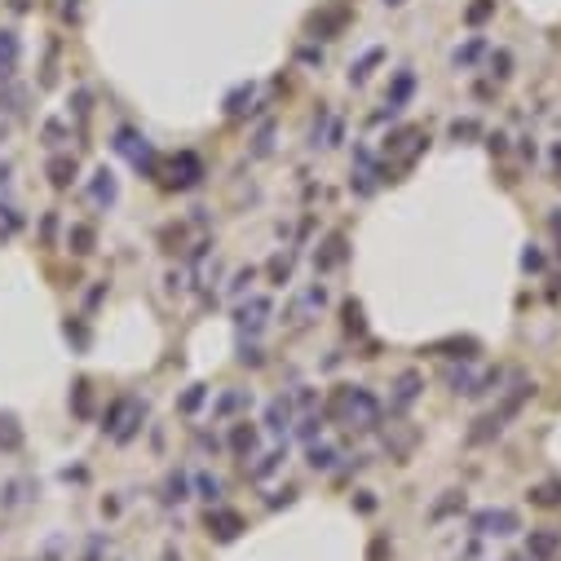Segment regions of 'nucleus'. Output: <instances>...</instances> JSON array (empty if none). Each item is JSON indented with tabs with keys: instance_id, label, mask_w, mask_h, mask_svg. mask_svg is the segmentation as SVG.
Masks as SVG:
<instances>
[{
	"instance_id": "1",
	"label": "nucleus",
	"mask_w": 561,
	"mask_h": 561,
	"mask_svg": "<svg viewBox=\"0 0 561 561\" xmlns=\"http://www.w3.org/2000/svg\"><path fill=\"white\" fill-rule=\"evenodd\" d=\"M336 411H345L358 429H372L376 424V398L367 389H340L336 393V402H331Z\"/></svg>"
},
{
	"instance_id": "2",
	"label": "nucleus",
	"mask_w": 561,
	"mask_h": 561,
	"mask_svg": "<svg viewBox=\"0 0 561 561\" xmlns=\"http://www.w3.org/2000/svg\"><path fill=\"white\" fill-rule=\"evenodd\" d=\"M239 530H243V517H239V512H230V508L208 512V535H217L221 544H225V540H234Z\"/></svg>"
},
{
	"instance_id": "3",
	"label": "nucleus",
	"mask_w": 561,
	"mask_h": 561,
	"mask_svg": "<svg viewBox=\"0 0 561 561\" xmlns=\"http://www.w3.org/2000/svg\"><path fill=\"white\" fill-rule=\"evenodd\" d=\"M173 173H182V177H173V186H195V182H199V173H204V169H199V159H195L190 150H182V155L173 159Z\"/></svg>"
},
{
	"instance_id": "4",
	"label": "nucleus",
	"mask_w": 561,
	"mask_h": 561,
	"mask_svg": "<svg viewBox=\"0 0 561 561\" xmlns=\"http://www.w3.org/2000/svg\"><path fill=\"white\" fill-rule=\"evenodd\" d=\"M512 526H517V517H512V512H482V517H477V530H486V535H508Z\"/></svg>"
},
{
	"instance_id": "5",
	"label": "nucleus",
	"mask_w": 561,
	"mask_h": 561,
	"mask_svg": "<svg viewBox=\"0 0 561 561\" xmlns=\"http://www.w3.org/2000/svg\"><path fill=\"white\" fill-rule=\"evenodd\" d=\"M340 261H345V239H340V234H331L327 243H323V252L314 257V266H318V270H336Z\"/></svg>"
},
{
	"instance_id": "6",
	"label": "nucleus",
	"mask_w": 561,
	"mask_h": 561,
	"mask_svg": "<svg viewBox=\"0 0 561 561\" xmlns=\"http://www.w3.org/2000/svg\"><path fill=\"white\" fill-rule=\"evenodd\" d=\"M420 385H424V380L415 376V372H402V376H398V385H393V402H398V407H407V402H415V393H420Z\"/></svg>"
},
{
	"instance_id": "7",
	"label": "nucleus",
	"mask_w": 561,
	"mask_h": 561,
	"mask_svg": "<svg viewBox=\"0 0 561 561\" xmlns=\"http://www.w3.org/2000/svg\"><path fill=\"white\" fill-rule=\"evenodd\" d=\"M288 420H292L288 402H274V407L266 411V429H270V433H283V429H288Z\"/></svg>"
},
{
	"instance_id": "8",
	"label": "nucleus",
	"mask_w": 561,
	"mask_h": 561,
	"mask_svg": "<svg viewBox=\"0 0 561 561\" xmlns=\"http://www.w3.org/2000/svg\"><path fill=\"white\" fill-rule=\"evenodd\" d=\"M18 442H22V433H18L14 415H0V447H5V451H18Z\"/></svg>"
},
{
	"instance_id": "9",
	"label": "nucleus",
	"mask_w": 561,
	"mask_h": 561,
	"mask_svg": "<svg viewBox=\"0 0 561 561\" xmlns=\"http://www.w3.org/2000/svg\"><path fill=\"white\" fill-rule=\"evenodd\" d=\"M230 447L239 451V456H248V451L257 447V429H252V424H239V429H234V438H230Z\"/></svg>"
},
{
	"instance_id": "10",
	"label": "nucleus",
	"mask_w": 561,
	"mask_h": 561,
	"mask_svg": "<svg viewBox=\"0 0 561 561\" xmlns=\"http://www.w3.org/2000/svg\"><path fill=\"white\" fill-rule=\"evenodd\" d=\"M186 491H190V486H186V477H182V473H173L169 482H164V504H182V499H186Z\"/></svg>"
},
{
	"instance_id": "11",
	"label": "nucleus",
	"mask_w": 561,
	"mask_h": 561,
	"mask_svg": "<svg viewBox=\"0 0 561 561\" xmlns=\"http://www.w3.org/2000/svg\"><path fill=\"white\" fill-rule=\"evenodd\" d=\"M71 252H80V257H85L89 252V248H93V230H89V225H71Z\"/></svg>"
},
{
	"instance_id": "12",
	"label": "nucleus",
	"mask_w": 561,
	"mask_h": 561,
	"mask_svg": "<svg viewBox=\"0 0 561 561\" xmlns=\"http://www.w3.org/2000/svg\"><path fill=\"white\" fill-rule=\"evenodd\" d=\"M49 177H53V186H71V177H76V159H53L49 164Z\"/></svg>"
},
{
	"instance_id": "13",
	"label": "nucleus",
	"mask_w": 561,
	"mask_h": 561,
	"mask_svg": "<svg viewBox=\"0 0 561 561\" xmlns=\"http://www.w3.org/2000/svg\"><path fill=\"white\" fill-rule=\"evenodd\" d=\"M93 195L102 199V204H115V182H111V173L98 169V182H93Z\"/></svg>"
},
{
	"instance_id": "14",
	"label": "nucleus",
	"mask_w": 561,
	"mask_h": 561,
	"mask_svg": "<svg viewBox=\"0 0 561 561\" xmlns=\"http://www.w3.org/2000/svg\"><path fill=\"white\" fill-rule=\"evenodd\" d=\"M331 464H336V451L331 447H309V469H331Z\"/></svg>"
},
{
	"instance_id": "15",
	"label": "nucleus",
	"mask_w": 561,
	"mask_h": 561,
	"mask_svg": "<svg viewBox=\"0 0 561 561\" xmlns=\"http://www.w3.org/2000/svg\"><path fill=\"white\" fill-rule=\"evenodd\" d=\"M491 76H499V80H508V76H512V58H508L504 49L491 58Z\"/></svg>"
},
{
	"instance_id": "16",
	"label": "nucleus",
	"mask_w": 561,
	"mask_h": 561,
	"mask_svg": "<svg viewBox=\"0 0 561 561\" xmlns=\"http://www.w3.org/2000/svg\"><path fill=\"white\" fill-rule=\"evenodd\" d=\"M553 548H557V535H535V540H530V553L535 557H548Z\"/></svg>"
},
{
	"instance_id": "17",
	"label": "nucleus",
	"mask_w": 561,
	"mask_h": 561,
	"mask_svg": "<svg viewBox=\"0 0 561 561\" xmlns=\"http://www.w3.org/2000/svg\"><path fill=\"white\" fill-rule=\"evenodd\" d=\"M199 491H204V499H221V482L208 473H199Z\"/></svg>"
},
{
	"instance_id": "18",
	"label": "nucleus",
	"mask_w": 561,
	"mask_h": 561,
	"mask_svg": "<svg viewBox=\"0 0 561 561\" xmlns=\"http://www.w3.org/2000/svg\"><path fill=\"white\" fill-rule=\"evenodd\" d=\"M491 9H495V0H477V5L469 9V22H482L486 14H491Z\"/></svg>"
},
{
	"instance_id": "19",
	"label": "nucleus",
	"mask_w": 561,
	"mask_h": 561,
	"mask_svg": "<svg viewBox=\"0 0 561 561\" xmlns=\"http://www.w3.org/2000/svg\"><path fill=\"white\" fill-rule=\"evenodd\" d=\"M473 133H477V124H473V119H464V124L456 119V124H451V137H473Z\"/></svg>"
},
{
	"instance_id": "20",
	"label": "nucleus",
	"mask_w": 561,
	"mask_h": 561,
	"mask_svg": "<svg viewBox=\"0 0 561 561\" xmlns=\"http://www.w3.org/2000/svg\"><path fill=\"white\" fill-rule=\"evenodd\" d=\"M199 402H204V389H199V385H195V389H190V393H186V398H182V411H195V407H199Z\"/></svg>"
},
{
	"instance_id": "21",
	"label": "nucleus",
	"mask_w": 561,
	"mask_h": 561,
	"mask_svg": "<svg viewBox=\"0 0 561 561\" xmlns=\"http://www.w3.org/2000/svg\"><path fill=\"white\" fill-rule=\"evenodd\" d=\"M521 261H526V270H540V266H544V257H540V252H526Z\"/></svg>"
},
{
	"instance_id": "22",
	"label": "nucleus",
	"mask_w": 561,
	"mask_h": 561,
	"mask_svg": "<svg viewBox=\"0 0 561 561\" xmlns=\"http://www.w3.org/2000/svg\"><path fill=\"white\" fill-rule=\"evenodd\" d=\"M164 561H182V557H177V553H169V557H164Z\"/></svg>"
},
{
	"instance_id": "23",
	"label": "nucleus",
	"mask_w": 561,
	"mask_h": 561,
	"mask_svg": "<svg viewBox=\"0 0 561 561\" xmlns=\"http://www.w3.org/2000/svg\"><path fill=\"white\" fill-rule=\"evenodd\" d=\"M0 137H5V124H0Z\"/></svg>"
}]
</instances>
